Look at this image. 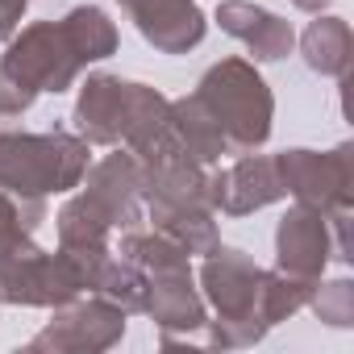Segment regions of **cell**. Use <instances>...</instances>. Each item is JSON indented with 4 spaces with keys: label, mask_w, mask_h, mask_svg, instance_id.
Masks as SVG:
<instances>
[]
</instances>
